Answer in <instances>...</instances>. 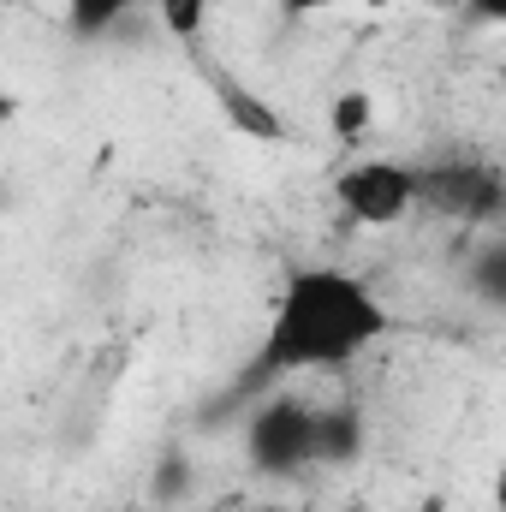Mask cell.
<instances>
[{"label":"cell","mask_w":506,"mask_h":512,"mask_svg":"<svg viewBox=\"0 0 506 512\" xmlns=\"http://www.w3.org/2000/svg\"><path fill=\"white\" fill-rule=\"evenodd\" d=\"M417 209L447 221H501L506 179L495 161L453 155V161H417Z\"/></svg>","instance_id":"277c9868"},{"label":"cell","mask_w":506,"mask_h":512,"mask_svg":"<svg viewBox=\"0 0 506 512\" xmlns=\"http://www.w3.org/2000/svg\"><path fill=\"white\" fill-rule=\"evenodd\" d=\"M393 334V304L352 268L304 262L280 280L268 328L256 340L251 364L233 376L227 399H256L268 387H286L292 376H328L358 364Z\"/></svg>","instance_id":"6da1fadb"},{"label":"cell","mask_w":506,"mask_h":512,"mask_svg":"<svg viewBox=\"0 0 506 512\" xmlns=\"http://www.w3.org/2000/svg\"><path fill=\"white\" fill-rule=\"evenodd\" d=\"M459 6H465L477 24H501L506 18V0H459Z\"/></svg>","instance_id":"8fae6325"},{"label":"cell","mask_w":506,"mask_h":512,"mask_svg":"<svg viewBox=\"0 0 506 512\" xmlns=\"http://www.w3.org/2000/svg\"><path fill=\"white\" fill-rule=\"evenodd\" d=\"M155 12H161V30L185 48H197L209 30V0H155Z\"/></svg>","instance_id":"9c48e42d"},{"label":"cell","mask_w":506,"mask_h":512,"mask_svg":"<svg viewBox=\"0 0 506 512\" xmlns=\"http://www.w3.org/2000/svg\"><path fill=\"white\" fill-rule=\"evenodd\" d=\"M245 512H292V507H245Z\"/></svg>","instance_id":"4fadbf2b"},{"label":"cell","mask_w":506,"mask_h":512,"mask_svg":"<svg viewBox=\"0 0 506 512\" xmlns=\"http://www.w3.org/2000/svg\"><path fill=\"white\" fill-rule=\"evenodd\" d=\"M209 96H215V108L227 114V126L239 131V137H256V143H286V120H280V108L251 90L245 78H233V72H209Z\"/></svg>","instance_id":"5b68a950"},{"label":"cell","mask_w":506,"mask_h":512,"mask_svg":"<svg viewBox=\"0 0 506 512\" xmlns=\"http://www.w3.org/2000/svg\"><path fill=\"white\" fill-rule=\"evenodd\" d=\"M370 447V423L346 399H316V471H346Z\"/></svg>","instance_id":"8992f818"},{"label":"cell","mask_w":506,"mask_h":512,"mask_svg":"<svg viewBox=\"0 0 506 512\" xmlns=\"http://www.w3.org/2000/svg\"><path fill=\"white\" fill-rule=\"evenodd\" d=\"M131 12H137V0H66V30L78 42H102V36H114L126 24Z\"/></svg>","instance_id":"52a82bcc"},{"label":"cell","mask_w":506,"mask_h":512,"mask_svg":"<svg viewBox=\"0 0 506 512\" xmlns=\"http://www.w3.org/2000/svg\"><path fill=\"white\" fill-rule=\"evenodd\" d=\"M477 286H483V298H489V304H501V298H506V251H501V245L477 251Z\"/></svg>","instance_id":"30bf717a"},{"label":"cell","mask_w":506,"mask_h":512,"mask_svg":"<svg viewBox=\"0 0 506 512\" xmlns=\"http://www.w3.org/2000/svg\"><path fill=\"white\" fill-rule=\"evenodd\" d=\"M280 6V18H316V12H328L334 0H274Z\"/></svg>","instance_id":"7c38bea8"},{"label":"cell","mask_w":506,"mask_h":512,"mask_svg":"<svg viewBox=\"0 0 506 512\" xmlns=\"http://www.w3.org/2000/svg\"><path fill=\"white\" fill-rule=\"evenodd\" d=\"M334 203L352 227H399L417 215V161L399 155H358L334 173Z\"/></svg>","instance_id":"3957f363"},{"label":"cell","mask_w":506,"mask_h":512,"mask_svg":"<svg viewBox=\"0 0 506 512\" xmlns=\"http://www.w3.org/2000/svg\"><path fill=\"white\" fill-rule=\"evenodd\" d=\"M245 459L268 483H292V477L316 471V399H304L292 387L256 393L245 411Z\"/></svg>","instance_id":"7a4b0ae2"},{"label":"cell","mask_w":506,"mask_h":512,"mask_svg":"<svg viewBox=\"0 0 506 512\" xmlns=\"http://www.w3.org/2000/svg\"><path fill=\"white\" fill-rule=\"evenodd\" d=\"M376 126V96L370 90H346V96H334V108H328V131L352 149V143H364Z\"/></svg>","instance_id":"ba28073f"}]
</instances>
